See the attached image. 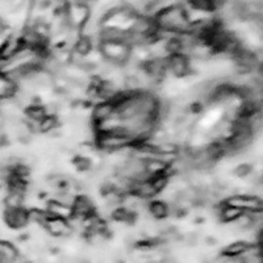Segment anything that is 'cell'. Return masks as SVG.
I'll return each mask as SVG.
<instances>
[{
  "label": "cell",
  "instance_id": "1",
  "mask_svg": "<svg viewBox=\"0 0 263 263\" xmlns=\"http://www.w3.org/2000/svg\"><path fill=\"white\" fill-rule=\"evenodd\" d=\"M157 29L167 34H183L190 33L191 21H190L187 9L182 4H171L158 9L152 16Z\"/></svg>",
  "mask_w": 263,
  "mask_h": 263
},
{
  "label": "cell",
  "instance_id": "2",
  "mask_svg": "<svg viewBox=\"0 0 263 263\" xmlns=\"http://www.w3.org/2000/svg\"><path fill=\"white\" fill-rule=\"evenodd\" d=\"M96 146L105 153H116L121 150L130 149L133 146L130 138L123 130H109L95 133Z\"/></svg>",
  "mask_w": 263,
  "mask_h": 263
},
{
  "label": "cell",
  "instance_id": "3",
  "mask_svg": "<svg viewBox=\"0 0 263 263\" xmlns=\"http://www.w3.org/2000/svg\"><path fill=\"white\" fill-rule=\"evenodd\" d=\"M98 49L105 62L117 66V67H124L129 61L132 46L128 45L126 42L100 41Z\"/></svg>",
  "mask_w": 263,
  "mask_h": 263
},
{
  "label": "cell",
  "instance_id": "4",
  "mask_svg": "<svg viewBox=\"0 0 263 263\" xmlns=\"http://www.w3.org/2000/svg\"><path fill=\"white\" fill-rule=\"evenodd\" d=\"M63 15L67 27L71 30L81 32L82 28L86 25V23L91 17V9L86 3H71L65 6L63 8Z\"/></svg>",
  "mask_w": 263,
  "mask_h": 263
},
{
  "label": "cell",
  "instance_id": "5",
  "mask_svg": "<svg viewBox=\"0 0 263 263\" xmlns=\"http://www.w3.org/2000/svg\"><path fill=\"white\" fill-rule=\"evenodd\" d=\"M225 203L233 205L243 212H262V200L257 195L250 194H236L230 195L225 199Z\"/></svg>",
  "mask_w": 263,
  "mask_h": 263
},
{
  "label": "cell",
  "instance_id": "6",
  "mask_svg": "<svg viewBox=\"0 0 263 263\" xmlns=\"http://www.w3.org/2000/svg\"><path fill=\"white\" fill-rule=\"evenodd\" d=\"M3 218L7 227L11 229H23L30 224L29 212L25 206L4 208Z\"/></svg>",
  "mask_w": 263,
  "mask_h": 263
},
{
  "label": "cell",
  "instance_id": "7",
  "mask_svg": "<svg viewBox=\"0 0 263 263\" xmlns=\"http://www.w3.org/2000/svg\"><path fill=\"white\" fill-rule=\"evenodd\" d=\"M42 227L45 228V230L51 237H55V238L69 237L70 234L72 233V230H74L70 220L54 217V216L50 215H48V217H46V220L44 221Z\"/></svg>",
  "mask_w": 263,
  "mask_h": 263
},
{
  "label": "cell",
  "instance_id": "8",
  "mask_svg": "<svg viewBox=\"0 0 263 263\" xmlns=\"http://www.w3.org/2000/svg\"><path fill=\"white\" fill-rule=\"evenodd\" d=\"M71 208L74 218H79L82 221L95 216V205H93L90 197H87L86 195H77L72 200Z\"/></svg>",
  "mask_w": 263,
  "mask_h": 263
},
{
  "label": "cell",
  "instance_id": "9",
  "mask_svg": "<svg viewBox=\"0 0 263 263\" xmlns=\"http://www.w3.org/2000/svg\"><path fill=\"white\" fill-rule=\"evenodd\" d=\"M45 211L48 212V215L54 216V217L65 218V220H70V221L74 218V213H72L71 205H70V204L63 203V201L61 200H57V199L49 201Z\"/></svg>",
  "mask_w": 263,
  "mask_h": 263
},
{
  "label": "cell",
  "instance_id": "10",
  "mask_svg": "<svg viewBox=\"0 0 263 263\" xmlns=\"http://www.w3.org/2000/svg\"><path fill=\"white\" fill-rule=\"evenodd\" d=\"M147 212L157 220H163L168 217L171 213V204L164 200H158V199H152L147 201Z\"/></svg>",
  "mask_w": 263,
  "mask_h": 263
},
{
  "label": "cell",
  "instance_id": "11",
  "mask_svg": "<svg viewBox=\"0 0 263 263\" xmlns=\"http://www.w3.org/2000/svg\"><path fill=\"white\" fill-rule=\"evenodd\" d=\"M0 263H20V253L8 241H0Z\"/></svg>",
  "mask_w": 263,
  "mask_h": 263
},
{
  "label": "cell",
  "instance_id": "12",
  "mask_svg": "<svg viewBox=\"0 0 263 263\" xmlns=\"http://www.w3.org/2000/svg\"><path fill=\"white\" fill-rule=\"evenodd\" d=\"M242 213L245 212L238 210V208H236V206L229 205V204H227L225 201H222V203L218 205L217 215L218 217H220V220H221L222 222H225V224H233L237 218L242 216Z\"/></svg>",
  "mask_w": 263,
  "mask_h": 263
},
{
  "label": "cell",
  "instance_id": "13",
  "mask_svg": "<svg viewBox=\"0 0 263 263\" xmlns=\"http://www.w3.org/2000/svg\"><path fill=\"white\" fill-rule=\"evenodd\" d=\"M17 92V84L7 74L0 72V102L12 99Z\"/></svg>",
  "mask_w": 263,
  "mask_h": 263
},
{
  "label": "cell",
  "instance_id": "14",
  "mask_svg": "<svg viewBox=\"0 0 263 263\" xmlns=\"http://www.w3.org/2000/svg\"><path fill=\"white\" fill-rule=\"evenodd\" d=\"M191 9L201 13H213L218 8V0H185Z\"/></svg>",
  "mask_w": 263,
  "mask_h": 263
},
{
  "label": "cell",
  "instance_id": "15",
  "mask_svg": "<svg viewBox=\"0 0 263 263\" xmlns=\"http://www.w3.org/2000/svg\"><path fill=\"white\" fill-rule=\"evenodd\" d=\"M251 243L246 242V241H236V242L230 243L229 246H227V248L222 250V257L228 258V259H230V258H238L241 257V255L245 253V251H248V249L250 248Z\"/></svg>",
  "mask_w": 263,
  "mask_h": 263
},
{
  "label": "cell",
  "instance_id": "16",
  "mask_svg": "<svg viewBox=\"0 0 263 263\" xmlns=\"http://www.w3.org/2000/svg\"><path fill=\"white\" fill-rule=\"evenodd\" d=\"M74 166L77 167V170L81 171V173H88L90 170H92L93 163L88 157L78 156L74 159Z\"/></svg>",
  "mask_w": 263,
  "mask_h": 263
},
{
  "label": "cell",
  "instance_id": "17",
  "mask_svg": "<svg viewBox=\"0 0 263 263\" xmlns=\"http://www.w3.org/2000/svg\"><path fill=\"white\" fill-rule=\"evenodd\" d=\"M253 171H254L253 164L241 163V164H238L236 168H234L233 173L237 178H242V179H245V178H248L249 175H251V174H253Z\"/></svg>",
  "mask_w": 263,
  "mask_h": 263
},
{
  "label": "cell",
  "instance_id": "18",
  "mask_svg": "<svg viewBox=\"0 0 263 263\" xmlns=\"http://www.w3.org/2000/svg\"><path fill=\"white\" fill-rule=\"evenodd\" d=\"M7 28H8V25L6 24V21H4L3 18L0 17V36H2V34H4V33H6Z\"/></svg>",
  "mask_w": 263,
  "mask_h": 263
}]
</instances>
